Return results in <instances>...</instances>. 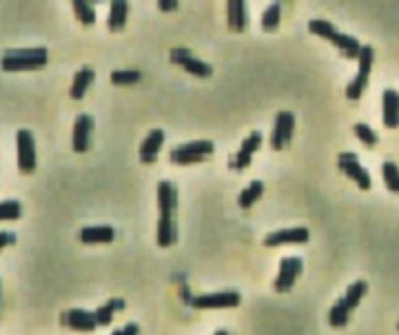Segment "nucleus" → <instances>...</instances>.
<instances>
[{
  "mask_svg": "<svg viewBox=\"0 0 399 335\" xmlns=\"http://www.w3.org/2000/svg\"><path fill=\"white\" fill-rule=\"evenodd\" d=\"M49 60L45 47H27V49H7L0 67L3 71H38Z\"/></svg>",
  "mask_w": 399,
  "mask_h": 335,
  "instance_id": "nucleus-1",
  "label": "nucleus"
},
{
  "mask_svg": "<svg viewBox=\"0 0 399 335\" xmlns=\"http://www.w3.org/2000/svg\"><path fill=\"white\" fill-rule=\"evenodd\" d=\"M308 32L319 36V38H324V41H328V43H333L337 49L342 51L346 58H350V60L357 58L359 51H362V45H359L357 38L337 32L328 21H310L308 23Z\"/></svg>",
  "mask_w": 399,
  "mask_h": 335,
  "instance_id": "nucleus-2",
  "label": "nucleus"
},
{
  "mask_svg": "<svg viewBox=\"0 0 399 335\" xmlns=\"http://www.w3.org/2000/svg\"><path fill=\"white\" fill-rule=\"evenodd\" d=\"M213 151H216V147H213L211 140H196V142H187V145L173 149L169 160L173 165H196V162H202L204 158H209Z\"/></svg>",
  "mask_w": 399,
  "mask_h": 335,
  "instance_id": "nucleus-3",
  "label": "nucleus"
},
{
  "mask_svg": "<svg viewBox=\"0 0 399 335\" xmlns=\"http://www.w3.org/2000/svg\"><path fill=\"white\" fill-rule=\"evenodd\" d=\"M357 62H359V71L346 89L348 100H359L364 89L368 87V78H371V69H373V47H362V51L357 56Z\"/></svg>",
  "mask_w": 399,
  "mask_h": 335,
  "instance_id": "nucleus-4",
  "label": "nucleus"
},
{
  "mask_svg": "<svg viewBox=\"0 0 399 335\" xmlns=\"http://www.w3.org/2000/svg\"><path fill=\"white\" fill-rule=\"evenodd\" d=\"M16 145H18V169L21 174H34L36 171V142L32 131L21 129L16 133Z\"/></svg>",
  "mask_w": 399,
  "mask_h": 335,
  "instance_id": "nucleus-5",
  "label": "nucleus"
},
{
  "mask_svg": "<svg viewBox=\"0 0 399 335\" xmlns=\"http://www.w3.org/2000/svg\"><path fill=\"white\" fill-rule=\"evenodd\" d=\"M171 62L180 65L184 71L191 73V76H198V78H209V76L213 73V67L198 60L187 47H175V49L171 51Z\"/></svg>",
  "mask_w": 399,
  "mask_h": 335,
  "instance_id": "nucleus-6",
  "label": "nucleus"
},
{
  "mask_svg": "<svg viewBox=\"0 0 399 335\" xmlns=\"http://www.w3.org/2000/svg\"><path fill=\"white\" fill-rule=\"evenodd\" d=\"M240 304V293L236 291H222V293H209V295H196L191 300L193 309H233Z\"/></svg>",
  "mask_w": 399,
  "mask_h": 335,
  "instance_id": "nucleus-7",
  "label": "nucleus"
},
{
  "mask_svg": "<svg viewBox=\"0 0 399 335\" xmlns=\"http://www.w3.org/2000/svg\"><path fill=\"white\" fill-rule=\"evenodd\" d=\"M301 269H304V262H301V257H284V260L280 262L275 291L277 293H288L290 289H293V284L299 277Z\"/></svg>",
  "mask_w": 399,
  "mask_h": 335,
  "instance_id": "nucleus-8",
  "label": "nucleus"
},
{
  "mask_svg": "<svg viewBox=\"0 0 399 335\" xmlns=\"http://www.w3.org/2000/svg\"><path fill=\"white\" fill-rule=\"evenodd\" d=\"M295 129V116L290 111H280L275 116V127H273V138H271V147L275 151L284 149L290 138H293Z\"/></svg>",
  "mask_w": 399,
  "mask_h": 335,
  "instance_id": "nucleus-9",
  "label": "nucleus"
},
{
  "mask_svg": "<svg viewBox=\"0 0 399 335\" xmlns=\"http://www.w3.org/2000/svg\"><path fill=\"white\" fill-rule=\"evenodd\" d=\"M339 169L344 171V174L350 178V180H355L357 187L362 189V191H368L371 189V176H368V171L359 165L357 162V156L355 153H339Z\"/></svg>",
  "mask_w": 399,
  "mask_h": 335,
  "instance_id": "nucleus-10",
  "label": "nucleus"
},
{
  "mask_svg": "<svg viewBox=\"0 0 399 335\" xmlns=\"http://www.w3.org/2000/svg\"><path fill=\"white\" fill-rule=\"evenodd\" d=\"M308 229L304 227H293V229H282V231H273L264 238V244L269 249L273 246H286V244H306L308 242Z\"/></svg>",
  "mask_w": 399,
  "mask_h": 335,
  "instance_id": "nucleus-11",
  "label": "nucleus"
},
{
  "mask_svg": "<svg viewBox=\"0 0 399 335\" xmlns=\"http://www.w3.org/2000/svg\"><path fill=\"white\" fill-rule=\"evenodd\" d=\"M91 131H93V118L89 113H80L76 118L73 124V138H71V145L76 153H84L91 145Z\"/></svg>",
  "mask_w": 399,
  "mask_h": 335,
  "instance_id": "nucleus-12",
  "label": "nucleus"
},
{
  "mask_svg": "<svg viewBox=\"0 0 399 335\" xmlns=\"http://www.w3.org/2000/svg\"><path fill=\"white\" fill-rule=\"evenodd\" d=\"M62 324H67L73 331H82V333H91L98 327V320H95V313L82 311V309H71L62 315Z\"/></svg>",
  "mask_w": 399,
  "mask_h": 335,
  "instance_id": "nucleus-13",
  "label": "nucleus"
},
{
  "mask_svg": "<svg viewBox=\"0 0 399 335\" xmlns=\"http://www.w3.org/2000/svg\"><path fill=\"white\" fill-rule=\"evenodd\" d=\"M227 23L233 32H244L249 27L247 0H227Z\"/></svg>",
  "mask_w": 399,
  "mask_h": 335,
  "instance_id": "nucleus-14",
  "label": "nucleus"
},
{
  "mask_svg": "<svg viewBox=\"0 0 399 335\" xmlns=\"http://www.w3.org/2000/svg\"><path fill=\"white\" fill-rule=\"evenodd\" d=\"M162 145H164V131L153 129L140 145V162L142 165H153V162L158 160V153H160Z\"/></svg>",
  "mask_w": 399,
  "mask_h": 335,
  "instance_id": "nucleus-15",
  "label": "nucleus"
},
{
  "mask_svg": "<svg viewBox=\"0 0 399 335\" xmlns=\"http://www.w3.org/2000/svg\"><path fill=\"white\" fill-rule=\"evenodd\" d=\"M115 231L109 224H93V227H84L80 231V242L82 244H109L113 242Z\"/></svg>",
  "mask_w": 399,
  "mask_h": 335,
  "instance_id": "nucleus-16",
  "label": "nucleus"
},
{
  "mask_svg": "<svg viewBox=\"0 0 399 335\" xmlns=\"http://www.w3.org/2000/svg\"><path fill=\"white\" fill-rule=\"evenodd\" d=\"M260 147H262V133L253 131L251 136L244 142H242L238 158H236V162H233V169H240V171L247 169L251 165V160H253V153H255Z\"/></svg>",
  "mask_w": 399,
  "mask_h": 335,
  "instance_id": "nucleus-17",
  "label": "nucleus"
},
{
  "mask_svg": "<svg viewBox=\"0 0 399 335\" xmlns=\"http://www.w3.org/2000/svg\"><path fill=\"white\" fill-rule=\"evenodd\" d=\"M175 207H178V191L169 183V180H162L158 185V209L160 216H173Z\"/></svg>",
  "mask_w": 399,
  "mask_h": 335,
  "instance_id": "nucleus-18",
  "label": "nucleus"
},
{
  "mask_svg": "<svg viewBox=\"0 0 399 335\" xmlns=\"http://www.w3.org/2000/svg\"><path fill=\"white\" fill-rule=\"evenodd\" d=\"M382 100H384V127L386 129L399 127V93L395 89H386Z\"/></svg>",
  "mask_w": 399,
  "mask_h": 335,
  "instance_id": "nucleus-19",
  "label": "nucleus"
},
{
  "mask_svg": "<svg viewBox=\"0 0 399 335\" xmlns=\"http://www.w3.org/2000/svg\"><path fill=\"white\" fill-rule=\"evenodd\" d=\"M95 80V73L91 67H82L80 71L73 76V82H71V89H69V95L73 100H82L84 93L89 91L91 82Z\"/></svg>",
  "mask_w": 399,
  "mask_h": 335,
  "instance_id": "nucleus-20",
  "label": "nucleus"
},
{
  "mask_svg": "<svg viewBox=\"0 0 399 335\" xmlns=\"http://www.w3.org/2000/svg\"><path fill=\"white\" fill-rule=\"evenodd\" d=\"M126 16H129V0H111L109 30H111V32H120V30H124Z\"/></svg>",
  "mask_w": 399,
  "mask_h": 335,
  "instance_id": "nucleus-21",
  "label": "nucleus"
},
{
  "mask_svg": "<svg viewBox=\"0 0 399 335\" xmlns=\"http://www.w3.org/2000/svg\"><path fill=\"white\" fill-rule=\"evenodd\" d=\"M178 238V231H175V220L173 216H160L158 220V244L160 246H171Z\"/></svg>",
  "mask_w": 399,
  "mask_h": 335,
  "instance_id": "nucleus-22",
  "label": "nucleus"
},
{
  "mask_svg": "<svg viewBox=\"0 0 399 335\" xmlns=\"http://www.w3.org/2000/svg\"><path fill=\"white\" fill-rule=\"evenodd\" d=\"M264 194V185H262V180H253V183L242 191L240 198H238V205L242 209H251L253 205L258 203V198Z\"/></svg>",
  "mask_w": 399,
  "mask_h": 335,
  "instance_id": "nucleus-23",
  "label": "nucleus"
},
{
  "mask_svg": "<svg viewBox=\"0 0 399 335\" xmlns=\"http://www.w3.org/2000/svg\"><path fill=\"white\" fill-rule=\"evenodd\" d=\"M122 309H124V300L113 298V300L106 302L104 306H100L98 311H93L95 313V320H98V327H106V324H111L113 313L115 311H122Z\"/></svg>",
  "mask_w": 399,
  "mask_h": 335,
  "instance_id": "nucleus-24",
  "label": "nucleus"
},
{
  "mask_svg": "<svg viewBox=\"0 0 399 335\" xmlns=\"http://www.w3.org/2000/svg\"><path fill=\"white\" fill-rule=\"evenodd\" d=\"M73 3V12L78 16V21H80L84 27H91L95 25V12L89 0H71Z\"/></svg>",
  "mask_w": 399,
  "mask_h": 335,
  "instance_id": "nucleus-25",
  "label": "nucleus"
},
{
  "mask_svg": "<svg viewBox=\"0 0 399 335\" xmlns=\"http://www.w3.org/2000/svg\"><path fill=\"white\" fill-rule=\"evenodd\" d=\"M348 315H350V309H348V304L344 302V298L339 300L333 309H330L328 313V322H330V327H337V329H342L348 324Z\"/></svg>",
  "mask_w": 399,
  "mask_h": 335,
  "instance_id": "nucleus-26",
  "label": "nucleus"
},
{
  "mask_svg": "<svg viewBox=\"0 0 399 335\" xmlns=\"http://www.w3.org/2000/svg\"><path fill=\"white\" fill-rule=\"evenodd\" d=\"M366 289H368V284L364 282V280H359V282H355V284H350L348 286V291H346V295H344V302L348 304V309L353 311L355 306L362 302V298L366 295Z\"/></svg>",
  "mask_w": 399,
  "mask_h": 335,
  "instance_id": "nucleus-27",
  "label": "nucleus"
},
{
  "mask_svg": "<svg viewBox=\"0 0 399 335\" xmlns=\"http://www.w3.org/2000/svg\"><path fill=\"white\" fill-rule=\"evenodd\" d=\"M142 80V73L135 69H118L111 73V82L118 84V87H129V84H135Z\"/></svg>",
  "mask_w": 399,
  "mask_h": 335,
  "instance_id": "nucleus-28",
  "label": "nucleus"
},
{
  "mask_svg": "<svg viewBox=\"0 0 399 335\" xmlns=\"http://www.w3.org/2000/svg\"><path fill=\"white\" fill-rule=\"evenodd\" d=\"M280 16H282V7H280V3H273L264 14H262V30L275 32L277 25H280Z\"/></svg>",
  "mask_w": 399,
  "mask_h": 335,
  "instance_id": "nucleus-29",
  "label": "nucleus"
},
{
  "mask_svg": "<svg viewBox=\"0 0 399 335\" xmlns=\"http://www.w3.org/2000/svg\"><path fill=\"white\" fill-rule=\"evenodd\" d=\"M382 176L386 187L393 191V194H399V167L395 162H384L382 165Z\"/></svg>",
  "mask_w": 399,
  "mask_h": 335,
  "instance_id": "nucleus-30",
  "label": "nucleus"
},
{
  "mask_svg": "<svg viewBox=\"0 0 399 335\" xmlns=\"http://www.w3.org/2000/svg\"><path fill=\"white\" fill-rule=\"evenodd\" d=\"M21 213H23V209L18 200H5V203H0V222H3V220H18Z\"/></svg>",
  "mask_w": 399,
  "mask_h": 335,
  "instance_id": "nucleus-31",
  "label": "nucleus"
},
{
  "mask_svg": "<svg viewBox=\"0 0 399 335\" xmlns=\"http://www.w3.org/2000/svg\"><path fill=\"white\" fill-rule=\"evenodd\" d=\"M355 136L364 142L366 147H375L377 145V136H375V131L368 127V124H364V122H359V124H355Z\"/></svg>",
  "mask_w": 399,
  "mask_h": 335,
  "instance_id": "nucleus-32",
  "label": "nucleus"
},
{
  "mask_svg": "<svg viewBox=\"0 0 399 335\" xmlns=\"http://www.w3.org/2000/svg\"><path fill=\"white\" fill-rule=\"evenodd\" d=\"M16 242V235L12 231H0V251H3L5 246L14 244Z\"/></svg>",
  "mask_w": 399,
  "mask_h": 335,
  "instance_id": "nucleus-33",
  "label": "nucleus"
},
{
  "mask_svg": "<svg viewBox=\"0 0 399 335\" xmlns=\"http://www.w3.org/2000/svg\"><path fill=\"white\" fill-rule=\"evenodd\" d=\"M158 7H160V12H175L178 9V0H158Z\"/></svg>",
  "mask_w": 399,
  "mask_h": 335,
  "instance_id": "nucleus-34",
  "label": "nucleus"
},
{
  "mask_svg": "<svg viewBox=\"0 0 399 335\" xmlns=\"http://www.w3.org/2000/svg\"><path fill=\"white\" fill-rule=\"evenodd\" d=\"M138 333H140L138 324H126L122 331H113V335H138Z\"/></svg>",
  "mask_w": 399,
  "mask_h": 335,
  "instance_id": "nucleus-35",
  "label": "nucleus"
}]
</instances>
